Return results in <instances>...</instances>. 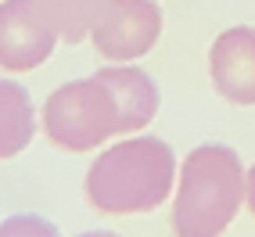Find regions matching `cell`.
<instances>
[{
  "label": "cell",
  "instance_id": "1",
  "mask_svg": "<svg viewBox=\"0 0 255 237\" xmlns=\"http://www.w3.org/2000/svg\"><path fill=\"white\" fill-rule=\"evenodd\" d=\"M176 173L180 162L169 140L129 133L90 162L83 194L101 216H140L162 209L173 198Z\"/></svg>",
  "mask_w": 255,
  "mask_h": 237
},
{
  "label": "cell",
  "instance_id": "2",
  "mask_svg": "<svg viewBox=\"0 0 255 237\" xmlns=\"http://www.w3.org/2000/svg\"><path fill=\"white\" fill-rule=\"evenodd\" d=\"M245 162L230 144H198L176 173L169 230L173 237H223L245 209Z\"/></svg>",
  "mask_w": 255,
  "mask_h": 237
},
{
  "label": "cell",
  "instance_id": "3",
  "mask_svg": "<svg viewBox=\"0 0 255 237\" xmlns=\"http://www.w3.org/2000/svg\"><path fill=\"white\" fill-rule=\"evenodd\" d=\"M40 126L47 133V140L69 151V155L105 147L119 133H137L105 69H97L87 79L61 83L47 97V105L40 112Z\"/></svg>",
  "mask_w": 255,
  "mask_h": 237
},
{
  "label": "cell",
  "instance_id": "4",
  "mask_svg": "<svg viewBox=\"0 0 255 237\" xmlns=\"http://www.w3.org/2000/svg\"><path fill=\"white\" fill-rule=\"evenodd\" d=\"M162 36V7L155 0H108L90 40L108 65H133L155 50Z\"/></svg>",
  "mask_w": 255,
  "mask_h": 237
},
{
  "label": "cell",
  "instance_id": "5",
  "mask_svg": "<svg viewBox=\"0 0 255 237\" xmlns=\"http://www.w3.org/2000/svg\"><path fill=\"white\" fill-rule=\"evenodd\" d=\"M58 32L50 29L36 0H0V69L32 72L54 54Z\"/></svg>",
  "mask_w": 255,
  "mask_h": 237
},
{
  "label": "cell",
  "instance_id": "6",
  "mask_svg": "<svg viewBox=\"0 0 255 237\" xmlns=\"http://www.w3.org/2000/svg\"><path fill=\"white\" fill-rule=\"evenodd\" d=\"M212 90L237 108H255V29L234 25L209 47Z\"/></svg>",
  "mask_w": 255,
  "mask_h": 237
},
{
  "label": "cell",
  "instance_id": "7",
  "mask_svg": "<svg viewBox=\"0 0 255 237\" xmlns=\"http://www.w3.org/2000/svg\"><path fill=\"white\" fill-rule=\"evenodd\" d=\"M36 129H40V115L29 90L18 79L0 76V162L18 158L36 140Z\"/></svg>",
  "mask_w": 255,
  "mask_h": 237
},
{
  "label": "cell",
  "instance_id": "8",
  "mask_svg": "<svg viewBox=\"0 0 255 237\" xmlns=\"http://www.w3.org/2000/svg\"><path fill=\"white\" fill-rule=\"evenodd\" d=\"M61 43H83L105 14L108 0H36Z\"/></svg>",
  "mask_w": 255,
  "mask_h": 237
},
{
  "label": "cell",
  "instance_id": "9",
  "mask_svg": "<svg viewBox=\"0 0 255 237\" xmlns=\"http://www.w3.org/2000/svg\"><path fill=\"white\" fill-rule=\"evenodd\" d=\"M0 237H61V230L50 223L47 216L14 212L7 219H0Z\"/></svg>",
  "mask_w": 255,
  "mask_h": 237
},
{
  "label": "cell",
  "instance_id": "10",
  "mask_svg": "<svg viewBox=\"0 0 255 237\" xmlns=\"http://www.w3.org/2000/svg\"><path fill=\"white\" fill-rule=\"evenodd\" d=\"M245 209L255 216V165L245 173Z\"/></svg>",
  "mask_w": 255,
  "mask_h": 237
},
{
  "label": "cell",
  "instance_id": "11",
  "mask_svg": "<svg viewBox=\"0 0 255 237\" xmlns=\"http://www.w3.org/2000/svg\"><path fill=\"white\" fill-rule=\"evenodd\" d=\"M76 237H123V234H115V230H83Z\"/></svg>",
  "mask_w": 255,
  "mask_h": 237
}]
</instances>
